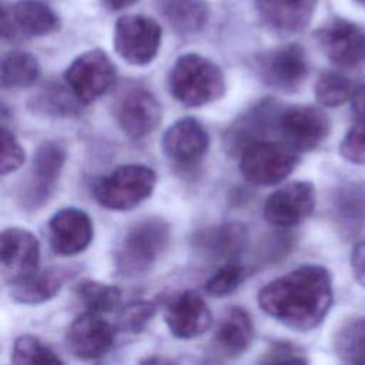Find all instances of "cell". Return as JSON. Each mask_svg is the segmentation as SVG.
<instances>
[{
	"mask_svg": "<svg viewBox=\"0 0 365 365\" xmlns=\"http://www.w3.org/2000/svg\"><path fill=\"white\" fill-rule=\"evenodd\" d=\"M113 44L115 53L128 64L145 66L151 63L161 44L160 24L143 14H127L117 20Z\"/></svg>",
	"mask_w": 365,
	"mask_h": 365,
	"instance_id": "cell-10",
	"label": "cell"
},
{
	"mask_svg": "<svg viewBox=\"0 0 365 365\" xmlns=\"http://www.w3.org/2000/svg\"><path fill=\"white\" fill-rule=\"evenodd\" d=\"M341 155L352 163L365 165V120L358 121L344 137L339 144Z\"/></svg>",
	"mask_w": 365,
	"mask_h": 365,
	"instance_id": "cell-36",
	"label": "cell"
},
{
	"mask_svg": "<svg viewBox=\"0 0 365 365\" xmlns=\"http://www.w3.org/2000/svg\"><path fill=\"white\" fill-rule=\"evenodd\" d=\"M167 19L175 31L191 34L207 21V7L200 0H174L167 6Z\"/></svg>",
	"mask_w": 365,
	"mask_h": 365,
	"instance_id": "cell-30",
	"label": "cell"
},
{
	"mask_svg": "<svg viewBox=\"0 0 365 365\" xmlns=\"http://www.w3.org/2000/svg\"><path fill=\"white\" fill-rule=\"evenodd\" d=\"M284 106L274 97H264L238 114L224 130L222 145L231 157L241 155L248 147L264 141L278 130Z\"/></svg>",
	"mask_w": 365,
	"mask_h": 365,
	"instance_id": "cell-6",
	"label": "cell"
},
{
	"mask_svg": "<svg viewBox=\"0 0 365 365\" xmlns=\"http://www.w3.org/2000/svg\"><path fill=\"white\" fill-rule=\"evenodd\" d=\"M168 90L181 104L201 107L224 96L225 77L212 60L197 53H185L170 70Z\"/></svg>",
	"mask_w": 365,
	"mask_h": 365,
	"instance_id": "cell-3",
	"label": "cell"
},
{
	"mask_svg": "<svg viewBox=\"0 0 365 365\" xmlns=\"http://www.w3.org/2000/svg\"><path fill=\"white\" fill-rule=\"evenodd\" d=\"M103 1L111 10H121V9H125L131 4H134L138 0H103Z\"/></svg>",
	"mask_w": 365,
	"mask_h": 365,
	"instance_id": "cell-40",
	"label": "cell"
},
{
	"mask_svg": "<svg viewBox=\"0 0 365 365\" xmlns=\"http://www.w3.org/2000/svg\"><path fill=\"white\" fill-rule=\"evenodd\" d=\"M157 311V304L153 301H133L121 308L118 314V328L123 332L138 334L153 319Z\"/></svg>",
	"mask_w": 365,
	"mask_h": 365,
	"instance_id": "cell-34",
	"label": "cell"
},
{
	"mask_svg": "<svg viewBox=\"0 0 365 365\" xmlns=\"http://www.w3.org/2000/svg\"><path fill=\"white\" fill-rule=\"evenodd\" d=\"M254 324L241 307H230L221 317L212 336L215 351L225 358H237L251 345Z\"/></svg>",
	"mask_w": 365,
	"mask_h": 365,
	"instance_id": "cell-23",
	"label": "cell"
},
{
	"mask_svg": "<svg viewBox=\"0 0 365 365\" xmlns=\"http://www.w3.org/2000/svg\"><path fill=\"white\" fill-rule=\"evenodd\" d=\"M170 240V225L161 217H145L134 222L115 250L114 265L117 274L124 278L147 274L165 252Z\"/></svg>",
	"mask_w": 365,
	"mask_h": 365,
	"instance_id": "cell-2",
	"label": "cell"
},
{
	"mask_svg": "<svg viewBox=\"0 0 365 365\" xmlns=\"http://www.w3.org/2000/svg\"><path fill=\"white\" fill-rule=\"evenodd\" d=\"M1 86L4 88H26L33 86L40 77L37 58L21 50H13L1 58Z\"/></svg>",
	"mask_w": 365,
	"mask_h": 365,
	"instance_id": "cell-26",
	"label": "cell"
},
{
	"mask_svg": "<svg viewBox=\"0 0 365 365\" xmlns=\"http://www.w3.org/2000/svg\"><path fill=\"white\" fill-rule=\"evenodd\" d=\"M328 115L314 106L284 107L278 120V133L282 141L297 153L317 148L329 134Z\"/></svg>",
	"mask_w": 365,
	"mask_h": 365,
	"instance_id": "cell-12",
	"label": "cell"
},
{
	"mask_svg": "<svg viewBox=\"0 0 365 365\" xmlns=\"http://www.w3.org/2000/svg\"><path fill=\"white\" fill-rule=\"evenodd\" d=\"M48 240L57 255H77L83 252L93 240V221L90 215L80 208H61L48 221Z\"/></svg>",
	"mask_w": 365,
	"mask_h": 365,
	"instance_id": "cell-19",
	"label": "cell"
},
{
	"mask_svg": "<svg viewBox=\"0 0 365 365\" xmlns=\"http://www.w3.org/2000/svg\"><path fill=\"white\" fill-rule=\"evenodd\" d=\"M351 268L355 281L365 288V241L358 242L351 254Z\"/></svg>",
	"mask_w": 365,
	"mask_h": 365,
	"instance_id": "cell-38",
	"label": "cell"
},
{
	"mask_svg": "<svg viewBox=\"0 0 365 365\" xmlns=\"http://www.w3.org/2000/svg\"><path fill=\"white\" fill-rule=\"evenodd\" d=\"M115 66L101 48L84 51L64 71L66 84L81 101L90 104L106 94L115 81Z\"/></svg>",
	"mask_w": 365,
	"mask_h": 365,
	"instance_id": "cell-9",
	"label": "cell"
},
{
	"mask_svg": "<svg viewBox=\"0 0 365 365\" xmlns=\"http://www.w3.org/2000/svg\"><path fill=\"white\" fill-rule=\"evenodd\" d=\"M76 294L88 311L97 314L111 312L121 302V291L117 287L93 279L81 281L76 287Z\"/></svg>",
	"mask_w": 365,
	"mask_h": 365,
	"instance_id": "cell-29",
	"label": "cell"
},
{
	"mask_svg": "<svg viewBox=\"0 0 365 365\" xmlns=\"http://www.w3.org/2000/svg\"><path fill=\"white\" fill-rule=\"evenodd\" d=\"M114 118L125 135L140 140L151 134L161 123V106L143 86H128L118 93L113 106Z\"/></svg>",
	"mask_w": 365,
	"mask_h": 365,
	"instance_id": "cell-11",
	"label": "cell"
},
{
	"mask_svg": "<svg viewBox=\"0 0 365 365\" xmlns=\"http://www.w3.org/2000/svg\"><path fill=\"white\" fill-rule=\"evenodd\" d=\"M248 245V230L240 221H227L197 230L191 235V248L207 261L230 262Z\"/></svg>",
	"mask_w": 365,
	"mask_h": 365,
	"instance_id": "cell-15",
	"label": "cell"
},
{
	"mask_svg": "<svg viewBox=\"0 0 365 365\" xmlns=\"http://www.w3.org/2000/svg\"><path fill=\"white\" fill-rule=\"evenodd\" d=\"M334 348L341 361L365 365V317L344 324L335 334Z\"/></svg>",
	"mask_w": 365,
	"mask_h": 365,
	"instance_id": "cell-27",
	"label": "cell"
},
{
	"mask_svg": "<svg viewBox=\"0 0 365 365\" xmlns=\"http://www.w3.org/2000/svg\"><path fill=\"white\" fill-rule=\"evenodd\" d=\"M74 274L71 268H47L37 271L29 278L10 285V297L24 305L43 304L54 298L61 289L63 284Z\"/></svg>",
	"mask_w": 365,
	"mask_h": 365,
	"instance_id": "cell-24",
	"label": "cell"
},
{
	"mask_svg": "<svg viewBox=\"0 0 365 365\" xmlns=\"http://www.w3.org/2000/svg\"><path fill=\"white\" fill-rule=\"evenodd\" d=\"M164 154L181 167H192L201 161L210 148L205 127L194 117H184L173 123L163 134Z\"/></svg>",
	"mask_w": 365,
	"mask_h": 365,
	"instance_id": "cell-18",
	"label": "cell"
},
{
	"mask_svg": "<svg viewBox=\"0 0 365 365\" xmlns=\"http://www.w3.org/2000/svg\"><path fill=\"white\" fill-rule=\"evenodd\" d=\"M298 153L284 141L264 140L252 144L240 155L242 177L254 184L269 187L282 182L295 168Z\"/></svg>",
	"mask_w": 365,
	"mask_h": 365,
	"instance_id": "cell-7",
	"label": "cell"
},
{
	"mask_svg": "<svg viewBox=\"0 0 365 365\" xmlns=\"http://www.w3.org/2000/svg\"><path fill=\"white\" fill-rule=\"evenodd\" d=\"M324 54L338 67L354 68L365 63V33L354 23L334 19L318 31Z\"/></svg>",
	"mask_w": 365,
	"mask_h": 365,
	"instance_id": "cell-17",
	"label": "cell"
},
{
	"mask_svg": "<svg viewBox=\"0 0 365 365\" xmlns=\"http://www.w3.org/2000/svg\"><path fill=\"white\" fill-rule=\"evenodd\" d=\"M259 308L282 325L307 332L317 328L332 304V279L327 268L301 265L269 281L258 292Z\"/></svg>",
	"mask_w": 365,
	"mask_h": 365,
	"instance_id": "cell-1",
	"label": "cell"
},
{
	"mask_svg": "<svg viewBox=\"0 0 365 365\" xmlns=\"http://www.w3.org/2000/svg\"><path fill=\"white\" fill-rule=\"evenodd\" d=\"M318 0H255L261 23L271 31L289 36L302 31L311 21Z\"/></svg>",
	"mask_w": 365,
	"mask_h": 365,
	"instance_id": "cell-22",
	"label": "cell"
},
{
	"mask_svg": "<svg viewBox=\"0 0 365 365\" xmlns=\"http://www.w3.org/2000/svg\"><path fill=\"white\" fill-rule=\"evenodd\" d=\"M334 215L342 230L359 228L365 220V187L349 185L341 190L335 197Z\"/></svg>",
	"mask_w": 365,
	"mask_h": 365,
	"instance_id": "cell-28",
	"label": "cell"
},
{
	"mask_svg": "<svg viewBox=\"0 0 365 365\" xmlns=\"http://www.w3.org/2000/svg\"><path fill=\"white\" fill-rule=\"evenodd\" d=\"M315 201V188L309 181H292L267 198L264 218L272 227L291 228L312 214Z\"/></svg>",
	"mask_w": 365,
	"mask_h": 365,
	"instance_id": "cell-14",
	"label": "cell"
},
{
	"mask_svg": "<svg viewBox=\"0 0 365 365\" xmlns=\"http://www.w3.org/2000/svg\"><path fill=\"white\" fill-rule=\"evenodd\" d=\"M351 107L358 121L365 120V83L354 87L351 94Z\"/></svg>",
	"mask_w": 365,
	"mask_h": 365,
	"instance_id": "cell-39",
	"label": "cell"
},
{
	"mask_svg": "<svg viewBox=\"0 0 365 365\" xmlns=\"http://www.w3.org/2000/svg\"><path fill=\"white\" fill-rule=\"evenodd\" d=\"M13 364H63V359L46 344L33 335L16 338L11 351Z\"/></svg>",
	"mask_w": 365,
	"mask_h": 365,
	"instance_id": "cell-32",
	"label": "cell"
},
{
	"mask_svg": "<svg viewBox=\"0 0 365 365\" xmlns=\"http://www.w3.org/2000/svg\"><path fill=\"white\" fill-rule=\"evenodd\" d=\"M254 71L268 87L294 93L308 74L307 54L297 43L284 44L259 53L254 58Z\"/></svg>",
	"mask_w": 365,
	"mask_h": 365,
	"instance_id": "cell-8",
	"label": "cell"
},
{
	"mask_svg": "<svg viewBox=\"0 0 365 365\" xmlns=\"http://www.w3.org/2000/svg\"><path fill=\"white\" fill-rule=\"evenodd\" d=\"M164 321L174 336L191 339L208 331L212 315L202 297L194 291H184L165 304Z\"/></svg>",
	"mask_w": 365,
	"mask_h": 365,
	"instance_id": "cell-20",
	"label": "cell"
},
{
	"mask_svg": "<svg viewBox=\"0 0 365 365\" xmlns=\"http://www.w3.org/2000/svg\"><path fill=\"white\" fill-rule=\"evenodd\" d=\"M66 157V148L60 141L47 140L37 147L29 174L20 184L17 194L23 211H37L50 201L60 181Z\"/></svg>",
	"mask_w": 365,
	"mask_h": 365,
	"instance_id": "cell-5",
	"label": "cell"
},
{
	"mask_svg": "<svg viewBox=\"0 0 365 365\" xmlns=\"http://www.w3.org/2000/svg\"><path fill=\"white\" fill-rule=\"evenodd\" d=\"M355 1H358V3H361V4H365V0H355Z\"/></svg>",
	"mask_w": 365,
	"mask_h": 365,
	"instance_id": "cell-41",
	"label": "cell"
},
{
	"mask_svg": "<svg viewBox=\"0 0 365 365\" xmlns=\"http://www.w3.org/2000/svg\"><path fill=\"white\" fill-rule=\"evenodd\" d=\"M114 338V327L103 319L100 314L91 311L78 315L66 332L68 351L83 361H94L107 355Z\"/></svg>",
	"mask_w": 365,
	"mask_h": 365,
	"instance_id": "cell-16",
	"label": "cell"
},
{
	"mask_svg": "<svg viewBox=\"0 0 365 365\" xmlns=\"http://www.w3.org/2000/svg\"><path fill=\"white\" fill-rule=\"evenodd\" d=\"M245 275L247 272L242 265L234 261H230V262H225L222 267H220L217 272L208 278L204 288L207 294L217 298H222L234 292L242 284Z\"/></svg>",
	"mask_w": 365,
	"mask_h": 365,
	"instance_id": "cell-33",
	"label": "cell"
},
{
	"mask_svg": "<svg viewBox=\"0 0 365 365\" xmlns=\"http://www.w3.org/2000/svg\"><path fill=\"white\" fill-rule=\"evenodd\" d=\"M40 244L36 235L21 227L3 230L0 238V265L3 279L14 285L38 271Z\"/></svg>",
	"mask_w": 365,
	"mask_h": 365,
	"instance_id": "cell-13",
	"label": "cell"
},
{
	"mask_svg": "<svg viewBox=\"0 0 365 365\" xmlns=\"http://www.w3.org/2000/svg\"><path fill=\"white\" fill-rule=\"evenodd\" d=\"M26 160V153L21 144L17 141L14 134L1 127V158H0V173L1 175H7L16 170H19Z\"/></svg>",
	"mask_w": 365,
	"mask_h": 365,
	"instance_id": "cell-35",
	"label": "cell"
},
{
	"mask_svg": "<svg viewBox=\"0 0 365 365\" xmlns=\"http://www.w3.org/2000/svg\"><path fill=\"white\" fill-rule=\"evenodd\" d=\"M354 86L348 77L338 71L322 73L315 83V98L324 107H339L351 100Z\"/></svg>",
	"mask_w": 365,
	"mask_h": 365,
	"instance_id": "cell-31",
	"label": "cell"
},
{
	"mask_svg": "<svg viewBox=\"0 0 365 365\" xmlns=\"http://www.w3.org/2000/svg\"><path fill=\"white\" fill-rule=\"evenodd\" d=\"M157 184L153 168L143 164H124L101 177L93 187L96 201L113 211H128L147 200Z\"/></svg>",
	"mask_w": 365,
	"mask_h": 365,
	"instance_id": "cell-4",
	"label": "cell"
},
{
	"mask_svg": "<svg viewBox=\"0 0 365 365\" xmlns=\"http://www.w3.org/2000/svg\"><path fill=\"white\" fill-rule=\"evenodd\" d=\"M58 27L57 14L40 0H20L9 11H3L1 33L4 38H13L17 34L47 36L57 31Z\"/></svg>",
	"mask_w": 365,
	"mask_h": 365,
	"instance_id": "cell-21",
	"label": "cell"
},
{
	"mask_svg": "<svg viewBox=\"0 0 365 365\" xmlns=\"http://www.w3.org/2000/svg\"><path fill=\"white\" fill-rule=\"evenodd\" d=\"M261 364H278V362H308L301 348L287 341H274L267 351L261 355Z\"/></svg>",
	"mask_w": 365,
	"mask_h": 365,
	"instance_id": "cell-37",
	"label": "cell"
},
{
	"mask_svg": "<svg viewBox=\"0 0 365 365\" xmlns=\"http://www.w3.org/2000/svg\"><path fill=\"white\" fill-rule=\"evenodd\" d=\"M81 101L74 96L70 87L50 81L34 93L29 100V108L33 113L47 117H71L80 113Z\"/></svg>",
	"mask_w": 365,
	"mask_h": 365,
	"instance_id": "cell-25",
	"label": "cell"
}]
</instances>
